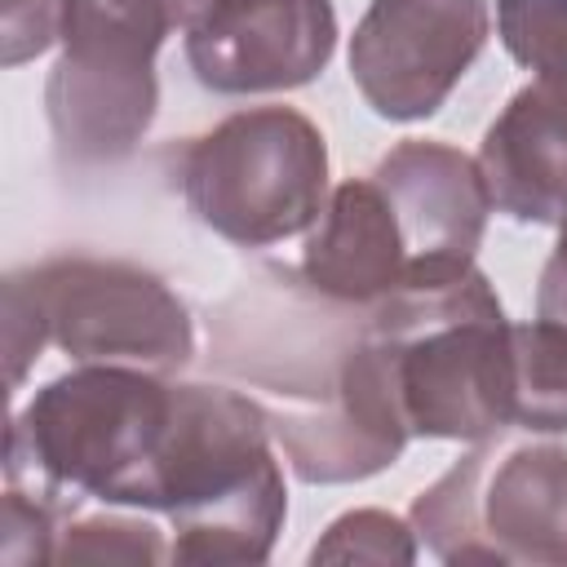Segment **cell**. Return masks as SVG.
I'll return each mask as SVG.
<instances>
[{
	"label": "cell",
	"instance_id": "obj_1",
	"mask_svg": "<svg viewBox=\"0 0 567 567\" xmlns=\"http://www.w3.org/2000/svg\"><path fill=\"white\" fill-rule=\"evenodd\" d=\"M213 363L266 408L301 483H359L408 447L394 377L368 306L323 297L301 270H261L213 319Z\"/></svg>",
	"mask_w": 567,
	"mask_h": 567
},
{
	"label": "cell",
	"instance_id": "obj_2",
	"mask_svg": "<svg viewBox=\"0 0 567 567\" xmlns=\"http://www.w3.org/2000/svg\"><path fill=\"white\" fill-rule=\"evenodd\" d=\"M177 381L124 363H80L40 385L9 425L4 478L58 518L80 501L155 509Z\"/></svg>",
	"mask_w": 567,
	"mask_h": 567
},
{
	"label": "cell",
	"instance_id": "obj_3",
	"mask_svg": "<svg viewBox=\"0 0 567 567\" xmlns=\"http://www.w3.org/2000/svg\"><path fill=\"white\" fill-rule=\"evenodd\" d=\"M266 408L248 390L177 381L155 509L173 523V563H266L288 487Z\"/></svg>",
	"mask_w": 567,
	"mask_h": 567
},
{
	"label": "cell",
	"instance_id": "obj_4",
	"mask_svg": "<svg viewBox=\"0 0 567 567\" xmlns=\"http://www.w3.org/2000/svg\"><path fill=\"white\" fill-rule=\"evenodd\" d=\"M368 323L390 354L412 439L478 443L514 430V323L478 266L368 306Z\"/></svg>",
	"mask_w": 567,
	"mask_h": 567
},
{
	"label": "cell",
	"instance_id": "obj_5",
	"mask_svg": "<svg viewBox=\"0 0 567 567\" xmlns=\"http://www.w3.org/2000/svg\"><path fill=\"white\" fill-rule=\"evenodd\" d=\"M186 208L239 248L310 230L328 204V142L292 106H248L199 133L177 164Z\"/></svg>",
	"mask_w": 567,
	"mask_h": 567
},
{
	"label": "cell",
	"instance_id": "obj_6",
	"mask_svg": "<svg viewBox=\"0 0 567 567\" xmlns=\"http://www.w3.org/2000/svg\"><path fill=\"white\" fill-rule=\"evenodd\" d=\"M412 527L439 563L567 567V447L478 439L412 501Z\"/></svg>",
	"mask_w": 567,
	"mask_h": 567
},
{
	"label": "cell",
	"instance_id": "obj_7",
	"mask_svg": "<svg viewBox=\"0 0 567 567\" xmlns=\"http://www.w3.org/2000/svg\"><path fill=\"white\" fill-rule=\"evenodd\" d=\"M164 40L168 27L128 0H66L62 53L44 84V115L66 164L97 168L137 151L159 106Z\"/></svg>",
	"mask_w": 567,
	"mask_h": 567
},
{
	"label": "cell",
	"instance_id": "obj_8",
	"mask_svg": "<svg viewBox=\"0 0 567 567\" xmlns=\"http://www.w3.org/2000/svg\"><path fill=\"white\" fill-rule=\"evenodd\" d=\"M35 306L49 341L75 363L182 372L195 359L186 301L146 266L115 257H49L9 275Z\"/></svg>",
	"mask_w": 567,
	"mask_h": 567
},
{
	"label": "cell",
	"instance_id": "obj_9",
	"mask_svg": "<svg viewBox=\"0 0 567 567\" xmlns=\"http://www.w3.org/2000/svg\"><path fill=\"white\" fill-rule=\"evenodd\" d=\"M487 31V0H372L350 35V80L381 120H430L483 53Z\"/></svg>",
	"mask_w": 567,
	"mask_h": 567
},
{
	"label": "cell",
	"instance_id": "obj_10",
	"mask_svg": "<svg viewBox=\"0 0 567 567\" xmlns=\"http://www.w3.org/2000/svg\"><path fill=\"white\" fill-rule=\"evenodd\" d=\"M337 49L332 0H204L186 27L195 80L226 97L310 84Z\"/></svg>",
	"mask_w": 567,
	"mask_h": 567
},
{
	"label": "cell",
	"instance_id": "obj_11",
	"mask_svg": "<svg viewBox=\"0 0 567 567\" xmlns=\"http://www.w3.org/2000/svg\"><path fill=\"white\" fill-rule=\"evenodd\" d=\"M372 177L399 217V235L408 248V288L452 284L474 270V252L492 213L478 159L447 142L408 137L390 155H381Z\"/></svg>",
	"mask_w": 567,
	"mask_h": 567
},
{
	"label": "cell",
	"instance_id": "obj_12",
	"mask_svg": "<svg viewBox=\"0 0 567 567\" xmlns=\"http://www.w3.org/2000/svg\"><path fill=\"white\" fill-rule=\"evenodd\" d=\"M478 168L496 213L558 226L567 217V84H523L487 124Z\"/></svg>",
	"mask_w": 567,
	"mask_h": 567
},
{
	"label": "cell",
	"instance_id": "obj_13",
	"mask_svg": "<svg viewBox=\"0 0 567 567\" xmlns=\"http://www.w3.org/2000/svg\"><path fill=\"white\" fill-rule=\"evenodd\" d=\"M301 279L346 306H377L408 288V248L377 177H350L328 190L301 248Z\"/></svg>",
	"mask_w": 567,
	"mask_h": 567
},
{
	"label": "cell",
	"instance_id": "obj_14",
	"mask_svg": "<svg viewBox=\"0 0 567 567\" xmlns=\"http://www.w3.org/2000/svg\"><path fill=\"white\" fill-rule=\"evenodd\" d=\"M514 430L567 434V328L549 319L514 323Z\"/></svg>",
	"mask_w": 567,
	"mask_h": 567
},
{
	"label": "cell",
	"instance_id": "obj_15",
	"mask_svg": "<svg viewBox=\"0 0 567 567\" xmlns=\"http://www.w3.org/2000/svg\"><path fill=\"white\" fill-rule=\"evenodd\" d=\"M496 31L532 80L567 84V0H496Z\"/></svg>",
	"mask_w": 567,
	"mask_h": 567
},
{
	"label": "cell",
	"instance_id": "obj_16",
	"mask_svg": "<svg viewBox=\"0 0 567 567\" xmlns=\"http://www.w3.org/2000/svg\"><path fill=\"white\" fill-rule=\"evenodd\" d=\"M53 563H168V545L155 523L128 514H89L58 527Z\"/></svg>",
	"mask_w": 567,
	"mask_h": 567
},
{
	"label": "cell",
	"instance_id": "obj_17",
	"mask_svg": "<svg viewBox=\"0 0 567 567\" xmlns=\"http://www.w3.org/2000/svg\"><path fill=\"white\" fill-rule=\"evenodd\" d=\"M310 563H416V527L385 509L341 514L310 549Z\"/></svg>",
	"mask_w": 567,
	"mask_h": 567
},
{
	"label": "cell",
	"instance_id": "obj_18",
	"mask_svg": "<svg viewBox=\"0 0 567 567\" xmlns=\"http://www.w3.org/2000/svg\"><path fill=\"white\" fill-rule=\"evenodd\" d=\"M58 514L18 492V487H4V518H0V558L9 567H35V563H53V545H58Z\"/></svg>",
	"mask_w": 567,
	"mask_h": 567
},
{
	"label": "cell",
	"instance_id": "obj_19",
	"mask_svg": "<svg viewBox=\"0 0 567 567\" xmlns=\"http://www.w3.org/2000/svg\"><path fill=\"white\" fill-rule=\"evenodd\" d=\"M66 0H0V44L4 66H22L40 58L53 40H62Z\"/></svg>",
	"mask_w": 567,
	"mask_h": 567
},
{
	"label": "cell",
	"instance_id": "obj_20",
	"mask_svg": "<svg viewBox=\"0 0 567 567\" xmlns=\"http://www.w3.org/2000/svg\"><path fill=\"white\" fill-rule=\"evenodd\" d=\"M536 315L549 323L567 328V217L558 221V244L540 270V288H536Z\"/></svg>",
	"mask_w": 567,
	"mask_h": 567
},
{
	"label": "cell",
	"instance_id": "obj_21",
	"mask_svg": "<svg viewBox=\"0 0 567 567\" xmlns=\"http://www.w3.org/2000/svg\"><path fill=\"white\" fill-rule=\"evenodd\" d=\"M128 4L146 9V13H151V18H159L168 31H177V27H190V18L204 9V0H128Z\"/></svg>",
	"mask_w": 567,
	"mask_h": 567
}]
</instances>
